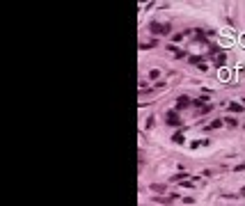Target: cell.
Masks as SVG:
<instances>
[{"mask_svg": "<svg viewBox=\"0 0 245 206\" xmlns=\"http://www.w3.org/2000/svg\"><path fill=\"white\" fill-rule=\"evenodd\" d=\"M213 62H215V64H218V67H222V64H224V53H218Z\"/></svg>", "mask_w": 245, "mask_h": 206, "instance_id": "cell-3", "label": "cell"}, {"mask_svg": "<svg viewBox=\"0 0 245 206\" xmlns=\"http://www.w3.org/2000/svg\"><path fill=\"white\" fill-rule=\"evenodd\" d=\"M243 197H245V190H243Z\"/></svg>", "mask_w": 245, "mask_h": 206, "instance_id": "cell-11", "label": "cell"}, {"mask_svg": "<svg viewBox=\"0 0 245 206\" xmlns=\"http://www.w3.org/2000/svg\"><path fill=\"white\" fill-rule=\"evenodd\" d=\"M156 201H161V204H170V199H167V197H156Z\"/></svg>", "mask_w": 245, "mask_h": 206, "instance_id": "cell-9", "label": "cell"}, {"mask_svg": "<svg viewBox=\"0 0 245 206\" xmlns=\"http://www.w3.org/2000/svg\"><path fill=\"white\" fill-rule=\"evenodd\" d=\"M172 140H174V142H177V144H179V142H183V135H181V133H177V135H174V138H172Z\"/></svg>", "mask_w": 245, "mask_h": 206, "instance_id": "cell-8", "label": "cell"}, {"mask_svg": "<svg viewBox=\"0 0 245 206\" xmlns=\"http://www.w3.org/2000/svg\"><path fill=\"white\" fill-rule=\"evenodd\" d=\"M220 126H222V121H213V124H209V126H206V131H211V128H220Z\"/></svg>", "mask_w": 245, "mask_h": 206, "instance_id": "cell-6", "label": "cell"}, {"mask_svg": "<svg viewBox=\"0 0 245 206\" xmlns=\"http://www.w3.org/2000/svg\"><path fill=\"white\" fill-rule=\"evenodd\" d=\"M229 110H231V112H243V105H238V103H231Z\"/></svg>", "mask_w": 245, "mask_h": 206, "instance_id": "cell-4", "label": "cell"}, {"mask_svg": "<svg viewBox=\"0 0 245 206\" xmlns=\"http://www.w3.org/2000/svg\"><path fill=\"white\" fill-rule=\"evenodd\" d=\"M234 170H236V172H245V163H240V165H236Z\"/></svg>", "mask_w": 245, "mask_h": 206, "instance_id": "cell-10", "label": "cell"}, {"mask_svg": "<svg viewBox=\"0 0 245 206\" xmlns=\"http://www.w3.org/2000/svg\"><path fill=\"white\" fill-rule=\"evenodd\" d=\"M151 190H154V192H165V185H161V183H154V185H151Z\"/></svg>", "mask_w": 245, "mask_h": 206, "instance_id": "cell-5", "label": "cell"}, {"mask_svg": "<svg viewBox=\"0 0 245 206\" xmlns=\"http://www.w3.org/2000/svg\"><path fill=\"white\" fill-rule=\"evenodd\" d=\"M177 103H179V105H188V103H190V101H188V98H186V96H181V98H179V101H177Z\"/></svg>", "mask_w": 245, "mask_h": 206, "instance_id": "cell-7", "label": "cell"}, {"mask_svg": "<svg viewBox=\"0 0 245 206\" xmlns=\"http://www.w3.org/2000/svg\"><path fill=\"white\" fill-rule=\"evenodd\" d=\"M167 124H181V119L177 117V112H170V117H167Z\"/></svg>", "mask_w": 245, "mask_h": 206, "instance_id": "cell-2", "label": "cell"}, {"mask_svg": "<svg viewBox=\"0 0 245 206\" xmlns=\"http://www.w3.org/2000/svg\"><path fill=\"white\" fill-rule=\"evenodd\" d=\"M151 32H156V35H167V32H170V23H165V25H163V23H151Z\"/></svg>", "mask_w": 245, "mask_h": 206, "instance_id": "cell-1", "label": "cell"}]
</instances>
